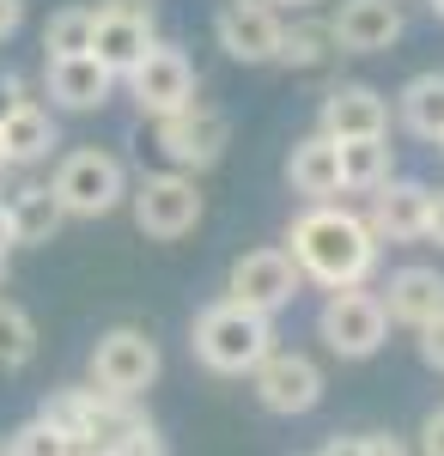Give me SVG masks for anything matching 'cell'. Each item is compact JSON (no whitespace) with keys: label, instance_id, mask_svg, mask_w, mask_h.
Here are the masks:
<instances>
[{"label":"cell","instance_id":"6da1fadb","mask_svg":"<svg viewBox=\"0 0 444 456\" xmlns=\"http://www.w3.org/2000/svg\"><path fill=\"white\" fill-rule=\"evenodd\" d=\"M286 256L292 268L317 281L323 292H341V286H366L377 274V256L383 244L372 238V225L359 213L335 208V201H310L292 225H286Z\"/></svg>","mask_w":444,"mask_h":456},{"label":"cell","instance_id":"7a4b0ae2","mask_svg":"<svg viewBox=\"0 0 444 456\" xmlns=\"http://www.w3.org/2000/svg\"><path fill=\"white\" fill-rule=\"evenodd\" d=\"M189 347L213 378H250L274 353V316H256L232 298H213L189 329Z\"/></svg>","mask_w":444,"mask_h":456},{"label":"cell","instance_id":"3957f363","mask_svg":"<svg viewBox=\"0 0 444 456\" xmlns=\"http://www.w3.org/2000/svg\"><path fill=\"white\" fill-rule=\"evenodd\" d=\"M152 146H159V159H165L171 171L201 176L226 159V146H232V116L219 104H207V98H195V104L171 110V116H152Z\"/></svg>","mask_w":444,"mask_h":456},{"label":"cell","instance_id":"277c9868","mask_svg":"<svg viewBox=\"0 0 444 456\" xmlns=\"http://www.w3.org/2000/svg\"><path fill=\"white\" fill-rule=\"evenodd\" d=\"M49 195L62 201L68 219H103V213H116L122 201H128V171H122V159H116V152L79 146V152H68V159L55 165Z\"/></svg>","mask_w":444,"mask_h":456},{"label":"cell","instance_id":"5b68a950","mask_svg":"<svg viewBox=\"0 0 444 456\" xmlns=\"http://www.w3.org/2000/svg\"><path fill=\"white\" fill-rule=\"evenodd\" d=\"M128 208H135V225L146 232V238H159V244H177V238H189L195 225H201V189H195V176L189 171H146L128 189Z\"/></svg>","mask_w":444,"mask_h":456},{"label":"cell","instance_id":"8992f818","mask_svg":"<svg viewBox=\"0 0 444 456\" xmlns=\"http://www.w3.org/2000/svg\"><path fill=\"white\" fill-rule=\"evenodd\" d=\"M92 389L103 395H122V402H140L146 389L159 384V371H165V359H159V341L135 329V322H122V329H103L98 347H92Z\"/></svg>","mask_w":444,"mask_h":456},{"label":"cell","instance_id":"52a82bcc","mask_svg":"<svg viewBox=\"0 0 444 456\" xmlns=\"http://www.w3.org/2000/svg\"><path fill=\"white\" fill-rule=\"evenodd\" d=\"M317 335H323V347L335 353V359H372V353L390 341V316H383V305H377V292L341 286V292L323 298Z\"/></svg>","mask_w":444,"mask_h":456},{"label":"cell","instance_id":"ba28073f","mask_svg":"<svg viewBox=\"0 0 444 456\" xmlns=\"http://www.w3.org/2000/svg\"><path fill=\"white\" fill-rule=\"evenodd\" d=\"M299 286H305V274L292 268V256H286L280 244H262V249H243L238 262H232L226 298L243 305V311H256V316H280L292 298H299Z\"/></svg>","mask_w":444,"mask_h":456},{"label":"cell","instance_id":"9c48e42d","mask_svg":"<svg viewBox=\"0 0 444 456\" xmlns=\"http://www.w3.org/2000/svg\"><path fill=\"white\" fill-rule=\"evenodd\" d=\"M122 79H128V98L140 104V116H171V110L201 98V79L189 68V55H183L177 43H159V37H152V49H146Z\"/></svg>","mask_w":444,"mask_h":456},{"label":"cell","instance_id":"30bf717a","mask_svg":"<svg viewBox=\"0 0 444 456\" xmlns=\"http://www.w3.org/2000/svg\"><path fill=\"white\" fill-rule=\"evenodd\" d=\"M250 384H256V402L268 408V414H310L317 402H323V365L310 359V353H280L274 347L256 371H250Z\"/></svg>","mask_w":444,"mask_h":456},{"label":"cell","instance_id":"8fae6325","mask_svg":"<svg viewBox=\"0 0 444 456\" xmlns=\"http://www.w3.org/2000/svg\"><path fill=\"white\" fill-rule=\"evenodd\" d=\"M280 12H274L268 0H226L219 12H213V37H219V49L243 61V68H262L274 61V49H280Z\"/></svg>","mask_w":444,"mask_h":456},{"label":"cell","instance_id":"7c38bea8","mask_svg":"<svg viewBox=\"0 0 444 456\" xmlns=\"http://www.w3.org/2000/svg\"><path fill=\"white\" fill-rule=\"evenodd\" d=\"M402 31H408L402 0H341L335 19H329L335 55H383V49L402 43Z\"/></svg>","mask_w":444,"mask_h":456},{"label":"cell","instance_id":"4fadbf2b","mask_svg":"<svg viewBox=\"0 0 444 456\" xmlns=\"http://www.w3.org/2000/svg\"><path fill=\"white\" fill-rule=\"evenodd\" d=\"M317 134H323V141H372V134H390V104H383V92H377V86H359V79L323 92Z\"/></svg>","mask_w":444,"mask_h":456},{"label":"cell","instance_id":"5bb4252c","mask_svg":"<svg viewBox=\"0 0 444 456\" xmlns=\"http://www.w3.org/2000/svg\"><path fill=\"white\" fill-rule=\"evenodd\" d=\"M426 213H432V189L414 176H390L372 189V238L377 244H420L426 238Z\"/></svg>","mask_w":444,"mask_h":456},{"label":"cell","instance_id":"9a60e30c","mask_svg":"<svg viewBox=\"0 0 444 456\" xmlns=\"http://www.w3.org/2000/svg\"><path fill=\"white\" fill-rule=\"evenodd\" d=\"M43 79H49V104L73 110V116H92V110H103L116 98V73L103 61H92V55H55Z\"/></svg>","mask_w":444,"mask_h":456},{"label":"cell","instance_id":"2e32d148","mask_svg":"<svg viewBox=\"0 0 444 456\" xmlns=\"http://www.w3.org/2000/svg\"><path fill=\"white\" fill-rule=\"evenodd\" d=\"M377 305H383L390 322H402V329H426L444 311V274L426 268V262H408V268L390 274V286L377 292Z\"/></svg>","mask_w":444,"mask_h":456},{"label":"cell","instance_id":"e0dca14e","mask_svg":"<svg viewBox=\"0 0 444 456\" xmlns=\"http://www.w3.org/2000/svg\"><path fill=\"white\" fill-rule=\"evenodd\" d=\"M62 146V128H55V116L25 98V104L12 110L6 122H0V152H6V171H25V165H43L49 152Z\"/></svg>","mask_w":444,"mask_h":456},{"label":"cell","instance_id":"ac0fdd59","mask_svg":"<svg viewBox=\"0 0 444 456\" xmlns=\"http://www.w3.org/2000/svg\"><path fill=\"white\" fill-rule=\"evenodd\" d=\"M286 183H292V195H305V201H329V195H341L335 141H323V134H305V141L286 152Z\"/></svg>","mask_w":444,"mask_h":456},{"label":"cell","instance_id":"d6986e66","mask_svg":"<svg viewBox=\"0 0 444 456\" xmlns=\"http://www.w3.org/2000/svg\"><path fill=\"white\" fill-rule=\"evenodd\" d=\"M335 165H341V189L347 195H372L377 183L396 176V146H390V134H372V141H335Z\"/></svg>","mask_w":444,"mask_h":456},{"label":"cell","instance_id":"ffe728a7","mask_svg":"<svg viewBox=\"0 0 444 456\" xmlns=\"http://www.w3.org/2000/svg\"><path fill=\"white\" fill-rule=\"evenodd\" d=\"M6 213H12V238L19 244H49L55 232H62V201L49 195V183H19L12 195H6Z\"/></svg>","mask_w":444,"mask_h":456},{"label":"cell","instance_id":"44dd1931","mask_svg":"<svg viewBox=\"0 0 444 456\" xmlns=\"http://www.w3.org/2000/svg\"><path fill=\"white\" fill-rule=\"evenodd\" d=\"M396 116H402V128H408L414 141H444V73H414L408 86H402V98H396Z\"/></svg>","mask_w":444,"mask_h":456},{"label":"cell","instance_id":"7402d4cb","mask_svg":"<svg viewBox=\"0 0 444 456\" xmlns=\"http://www.w3.org/2000/svg\"><path fill=\"white\" fill-rule=\"evenodd\" d=\"M146 49H152V25H135V19H103V12H98V25H92V49H86V55L103 61V68L122 79Z\"/></svg>","mask_w":444,"mask_h":456},{"label":"cell","instance_id":"603a6c76","mask_svg":"<svg viewBox=\"0 0 444 456\" xmlns=\"http://www.w3.org/2000/svg\"><path fill=\"white\" fill-rule=\"evenodd\" d=\"M329 55H335L329 19H317V12H299L292 25H280V49H274V61H280V68H323Z\"/></svg>","mask_w":444,"mask_h":456},{"label":"cell","instance_id":"cb8c5ba5","mask_svg":"<svg viewBox=\"0 0 444 456\" xmlns=\"http://www.w3.org/2000/svg\"><path fill=\"white\" fill-rule=\"evenodd\" d=\"M92 25H98L92 6H62V12H49V25H43V55H49V61H55V55H86V49H92Z\"/></svg>","mask_w":444,"mask_h":456},{"label":"cell","instance_id":"d4e9b609","mask_svg":"<svg viewBox=\"0 0 444 456\" xmlns=\"http://www.w3.org/2000/svg\"><path fill=\"white\" fill-rule=\"evenodd\" d=\"M37 359V322L25 305L0 298V371H25Z\"/></svg>","mask_w":444,"mask_h":456},{"label":"cell","instance_id":"484cf974","mask_svg":"<svg viewBox=\"0 0 444 456\" xmlns=\"http://www.w3.org/2000/svg\"><path fill=\"white\" fill-rule=\"evenodd\" d=\"M6 456H68V432L37 414V420H25L19 432H6Z\"/></svg>","mask_w":444,"mask_h":456},{"label":"cell","instance_id":"4316f807","mask_svg":"<svg viewBox=\"0 0 444 456\" xmlns=\"http://www.w3.org/2000/svg\"><path fill=\"white\" fill-rule=\"evenodd\" d=\"M110 456H171V438H165L159 426L146 420V426H140V432H128V438H122V444H116V451H110Z\"/></svg>","mask_w":444,"mask_h":456},{"label":"cell","instance_id":"83f0119b","mask_svg":"<svg viewBox=\"0 0 444 456\" xmlns=\"http://www.w3.org/2000/svg\"><path fill=\"white\" fill-rule=\"evenodd\" d=\"M92 12H103V19H135V25H152V19H159L152 0H98Z\"/></svg>","mask_w":444,"mask_h":456},{"label":"cell","instance_id":"f1b7e54d","mask_svg":"<svg viewBox=\"0 0 444 456\" xmlns=\"http://www.w3.org/2000/svg\"><path fill=\"white\" fill-rule=\"evenodd\" d=\"M414 335H420V359H426L432 371H444V311L432 316L426 329H414Z\"/></svg>","mask_w":444,"mask_h":456},{"label":"cell","instance_id":"f546056e","mask_svg":"<svg viewBox=\"0 0 444 456\" xmlns=\"http://www.w3.org/2000/svg\"><path fill=\"white\" fill-rule=\"evenodd\" d=\"M25 98H31V86H25V79H19L12 68H0V122H6L12 110L25 104Z\"/></svg>","mask_w":444,"mask_h":456},{"label":"cell","instance_id":"4dcf8cb0","mask_svg":"<svg viewBox=\"0 0 444 456\" xmlns=\"http://www.w3.org/2000/svg\"><path fill=\"white\" fill-rule=\"evenodd\" d=\"M420 456H444V408L420 420Z\"/></svg>","mask_w":444,"mask_h":456},{"label":"cell","instance_id":"1f68e13d","mask_svg":"<svg viewBox=\"0 0 444 456\" xmlns=\"http://www.w3.org/2000/svg\"><path fill=\"white\" fill-rule=\"evenodd\" d=\"M366 456H414L408 438H396V432H366Z\"/></svg>","mask_w":444,"mask_h":456},{"label":"cell","instance_id":"d6a6232c","mask_svg":"<svg viewBox=\"0 0 444 456\" xmlns=\"http://www.w3.org/2000/svg\"><path fill=\"white\" fill-rule=\"evenodd\" d=\"M317 456H366V432H335Z\"/></svg>","mask_w":444,"mask_h":456},{"label":"cell","instance_id":"836d02e7","mask_svg":"<svg viewBox=\"0 0 444 456\" xmlns=\"http://www.w3.org/2000/svg\"><path fill=\"white\" fill-rule=\"evenodd\" d=\"M19 25H25V0H0V43L19 37Z\"/></svg>","mask_w":444,"mask_h":456},{"label":"cell","instance_id":"e575fe53","mask_svg":"<svg viewBox=\"0 0 444 456\" xmlns=\"http://www.w3.org/2000/svg\"><path fill=\"white\" fill-rule=\"evenodd\" d=\"M426 238L444 244V189H432V213H426Z\"/></svg>","mask_w":444,"mask_h":456},{"label":"cell","instance_id":"d590c367","mask_svg":"<svg viewBox=\"0 0 444 456\" xmlns=\"http://www.w3.org/2000/svg\"><path fill=\"white\" fill-rule=\"evenodd\" d=\"M12 244H19V238H12V213H6V201H0V256H6Z\"/></svg>","mask_w":444,"mask_h":456},{"label":"cell","instance_id":"8d00e7d4","mask_svg":"<svg viewBox=\"0 0 444 456\" xmlns=\"http://www.w3.org/2000/svg\"><path fill=\"white\" fill-rule=\"evenodd\" d=\"M268 6H286V12H310L317 0H268Z\"/></svg>","mask_w":444,"mask_h":456},{"label":"cell","instance_id":"74e56055","mask_svg":"<svg viewBox=\"0 0 444 456\" xmlns=\"http://www.w3.org/2000/svg\"><path fill=\"white\" fill-rule=\"evenodd\" d=\"M426 12H432V19H444V0H426Z\"/></svg>","mask_w":444,"mask_h":456},{"label":"cell","instance_id":"f35d334b","mask_svg":"<svg viewBox=\"0 0 444 456\" xmlns=\"http://www.w3.org/2000/svg\"><path fill=\"white\" fill-rule=\"evenodd\" d=\"M0 286H6V256H0Z\"/></svg>","mask_w":444,"mask_h":456},{"label":"cell","instance_id":"ab89813d","mask_svg":"<svg viewBox=\"0 0 444 456\" xmlns=\"http://www.w3.org/2000/svg\"><path fill=\"white\" fill-rule=\"evenodd\" d=\"M0 171H6V152H0Z\"/></svg>","mask_w":444,"mask_h":456},{"label":"cell","instance_id":"60d3db41","mask_svg":"<svg viewBox=\"0 0 444 456\" xmlns=\"http://www.w3.org/2000/svg\"><path fill=\"white\" fill-rule=\"evenodd\" d=\"M0 456H6V438H0Z\"/></svg>","mask_w":444,"mask_h":456},{"label":"cell","instance_id":"b9f144b4","mask_svg":"<svg viewBox=\"0 0 444 456\" xmlns=\"http://www.w3.org/2000/svg\"><path fill=\"white\" fill-rule=\"evenodd\" d=\"M439 152H444V141H439Z\"/></svg>","mask_w":444,"mask_h":456}]
</instances>
